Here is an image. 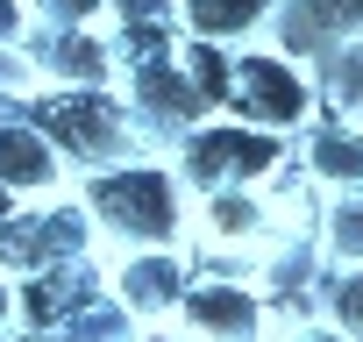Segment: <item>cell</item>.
I'll return each instance as SVG.
<instances>
[{
  "label": "cell",
  "instance_id": "1",
  "mask_svg": "<svg viewBox=\"0 0 363 342\" xmlns=\"http://www.w3.org/2000/svg\"><path fill=\"white\" fill-rule=\"evenodd\" d=\"M79 207L93 214L100 236H114V243H128V250H171L178 236H186V214H193L178 164H150V157L86 171Z\"/></svg>",
  "mask_w": 363,
  "mask_h": 342
},
{
  "label": "cell",
  "instance_id": "2",
  "mask_svg": "<svg viewBox=\"0 0 363 342\" xmlns=\"http://www.w3.org/2000/svg\"><path fill=\"white\" fill-rule=\"evenodd\" d=\"M285 157V136H264L250 121H200L186 143H178V179L200 193H264L271 171Z\"/></svg>",
  "mask_w": 363,
  "mask_h": 342
},
{
  "label": "cell",
  "instance_id": "3",
  "mask_svg": "<svg viewBox=\"0 0 363 342\" xmlns=\"http://www.w3.org/2000/svg\"><path fill=\"white\" fill-rule=\"evenodd\" d=\"M306 114H313V79L285 50H235L228 121H250L264 136H285V128H306Z\"/></svg>",
  "mask_w": 363,
  "mask_h": 342
},
{
  "label": "cell",
  "instance_id": "4",
  "mask_svg": "<svg viewBox=\"0 0 363 342\" xmlns=\"http://www.w3.org/2000/svg\"><path fill=\"white\" fill-rule=\"evenodd\" d=\"M36 128L57 143V157H86V164H107L128 150L135 121L107 100V93H79V86H57L36 100Z\"/></svg>",
  "mask_w": 363,
  "mask_h": 342
},
{
  "label": "cell",
  "instance_id": "5",
  "mask_svg": "<svg viewBox=\"0 0 363 342\" xmlns=\"http://www.w3.org/2000/svg\"><path fill=\"white\" fill-rule=\"evenodd\" d=\"M264 321H271V299L250 278H193L171 314L178 342H264Z\"/></svg>",
  "mask_w": 363,
  "mask_h": 342
},
{
  "label": "cell",
  "instance_id": "6",
  "mask_svg": "<svg viewBox=\"0 0 363 342\" xmlns=\"http://www.w3.org/2000/svg\"><path fill=\"white\" fill-rule=\"evenodd\" d=\"M186 285H193V271H186L178 250H128V257L114 264V299H121L143 328L171 321L178 299H186Z\"/></svg>",
  "mask_w": 363,
  "mask_h": 342
},
{
  "label": "cell",
  "instance_id": "7",
  "mask_svg": "<svg viewBox=\"0 0 363 342\" xmlns=\"http://www.w3.org/2000/svg\"><path fill=\"white\" fill-rule=\"evenodd\" d=\"M299 171H306L320 193L356 200V193H363V121H349V114L313 121L306 143H299Z\"/></svg>",
  "mask_w": 363,
  "mask_h": 342
},
{
  "label": "cell",
  "instance_id": "8",
  "mask_svg": "<svg viewBox=\"0 0 363 342\" xmlns=\"http://www.w3.org/2000/svg\"><path fill=\"white\" fill-rule=\"evenodd\" d=\"M200 236H207L214 257H228V250H271V243H278L271 186H264V193H207V200H200Z\"/></svg>",
  "mask_w": 363,
  "mask_h": 342
},
{
  "label": "cell",
  "instance_id": "9",
  "mask_svg": "<svg viewBox=\"0 0 363 342\" xmlns=\"http://www.w3.org/2000/svg\"><path fill=\"white\" fill-rule=\"evenodd\" d=\"M128 93H135V114L150 121V128H178V143H186L200 121H214V107L193 93V79H186V65H150V72H128Z\"/></svg>",
  "mask_w": 363,
  "mask_h": 342
},
{
  "label": "cell",
  "instance_id": "10",
  "mask_svg": "<svg viewBox=\"0 0 363 342\" xmlns=\"http://www.w3.org/2000/svg\"><path fill=\"white\" fill-rule=\"evenodd\" d=\"M57 179H65V157L43 128L36 121H0V186L15 200H43V193H57Z\"/></svg>",
  "mask_w": 363,
  "mask_h": 342
},
{
  "label": "cell",
  "instance_id": "11",
  "mask_svg": "<svg viewBox=\"0 0 363 342\" xmlns=\"http://www.w3.org/2000/svg\"><path fill=\"white\" fill-rule=\"evenodd\" d=\"M43 72H50L57 86L107 93V79H114V43L93 36V29H50V43H43Z\"/></svg>",
  "mask_w": 363,
  "mask_h": 342
},
{
  "label": "cell",
  "instance_id": "12",
  "mask_svg": "<svg viewBox=\"0 0 363 342\" xmlns=\"http://www.w3.org/2000/svg\"><path fill=\"white\" fill-rule=\"evenodd\" d=\"M50 342H143V321L114 292H86L50 321Z\"/></svg>",
  "mask_w": 363,
  "mask_h": 342
},
{
  "label": "cell",
  "instance_id": "13",
  "mask_svg": "<svg viewBox=\"0 0 363 342\" xmlns=\"http://www.w3.org/2000/svg\"><path fill=\"white\" fill-rule=\"evenodd\" d=\"M271 8H278V0H178V15H186L193 43H214V50L257 36V29L271 22Z\"/></svg>",
  "mask_w": 363,
  "mask_h": 342
},
{
  "label": "cell",
  "instance_id": "14",
  "mask_svg": "<svg viewBox=\"0 0 363 342\" xmlns=\"http://www.w3.org/2000/svg\"><path fill=\"white\" fill-rule=\"evenodd\" d=\"M320 257L335 271H363V193L356 200H335L320 214Z\"/></svg>",
  "mask_w": 363,
  "mask_h": 342
},
{
  "label": "cell",
  "instance_id": "15",
  "mask_svg": "<svg viewBox=\"0 0 363 342\" xmlns=\"http://www.w3.org/2000/svg\"><path fill=\"white\" fill-rule=\"evenodd\" d=\"M328 321L349 328V342H363V271H349V278L328 285Z\"/></svg>",
  "mask_w": 363,
  "mask_h": 342
},
{
  "label": "cell",
  "instance_id": "16",
  "mask_svg": "<svg viewBox=\"0 0 363 342\" xmlns=\"http://www.w3.org/2000/svg\"><path fill=\"white\" fill-rule=\"evenodd\" d=\"M299 15L328 36H363V0H299Z\"/></svg>",
  "mask_w": 363,
  "mask_h": 342
},
{
  "label": "cell",
  "instance_id": "17",
  "mask_svg": "<svg viewBox=\"0 0 363 342\" xmlns=\"http://www.w3.org/2000/svg\"><path fill=\"white\" fill-rule=\"evenodd\" d=\"M43 29H93L107 15V0H29Z\"/></svg>",
  "mask_w": 363,
  "mask_h": 342
},
{
  "label": "cell",
  "instance_id": "18",
  "mask_svg": "<svg viewBox=\"0 0 363 342\" xmlns=\"http://www.w3.org/2000/svg\"><path fill=\"white\" fill-rule=\"evenodd\" d=\"M178 0H107V22L114 29H171Z\"/></svg>",
  "mask_w": 363,
  "mask_h": 342
},
{
  "label": "cell",
  "instance_id": "19",
  "mask_svg": "<svg viewBox=\"0 0 363 342\" xmlns=\"http://www.w3.org/2000/svg\"><path fill=\"white\" fill-rule=\"evenodd\" d=\"M29 22H36L29 0H0V50H15V43L29 36Z\"/></svg>",
  "mask_w": 363,
  "mask_h": 342
},
{
  "label": "cell",
  "instance_id": "20",
  "mask_svg": "<svg viewBox=\"0 0 363 342\" xmlns=\"http://www.w3.org/2000/svg\"><path fill=\"white\" fill-rule=\"evenodd\" d=\"M285 342H349V328H335L328 314H313V321H299V328H285Z\"/></svg>",
  "mask_w": 363,
  "mask_h": 342
},
{
  "label": "cell",
  "instance_id": "21",
  "mask_svg": "<svg viewBox=\"0 0 363 342\" xmlns=\"http://www.w3.org/2000/svg\"><path fill=\"white\" fill-rule=\"evenodd\" d=\"M15 321H22V285L0 271V342H8V328H15Z\"/></svg>",
  "mask_w": 363,
  "mask_h": 342
},
{
  "label": "cell",
  "instance_id": "22",
  "mask_svg": "<svg viewBox=\"0 0 363 342\" xmlns=\"http://www.w3.org/2000/svg\"><path fill=\"white\" fill-rule=\"evenodd\" d=\"M15 214H22V200H15V193H8V186H0V228H8V221H15Z\"/></svg>",
  "mask_w": 363,
  "mask_h": 342
}]
</instances>
